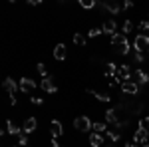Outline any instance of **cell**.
<instances>
[{
    "mask_svg": "<svg viewBox=\"0 0 149 147\" xmlns=\"http://www.w3.org/2000/svg\"><path fill=\"white\" fill-rule=\"evenodd\" d=\"M111 46H113L119 54H123V56L129 54V42H127V38L121 34V32H117V34L111 36Z\"/></svg>",
    "mask_w": 149,
    "mask_h": 147,
    "instance_id": "obj_1",
    "label": "cell"
},
{
    "mask_svg": "<svg viewBox=\"0 0 149 147\" xmlns=\"http://www.w3.org/2000/svg\"><path fill=\"white\" fill-rule=\"evenodd\" d=\"M149 141V135H147V129H143V127H139L137 131H135V135H133V143L139 147H143L145 143Z\"/></svg>",
    "mask_w": 149,
    "mask_h": 147,
    "instance_id": "obj_2",
    "label": "cell"
},
{
    "mask_svg": "<svg viewBox=\"0 0 149 147\" xmlns=\"http://www.w3.org/2000/svg\"><path fill=\"white\" fill-rule=\"evenodd\" d=\"M113 78H117L121 84H123V82H131V70L123 64V66H119V68H117V72H115Z\"/></svg>",
    "mask_w": 149,
    "mask_h": 147,
    "instance_id": "obj_3",
    "label": "cell"
},
{
    "mask_svg": "<svg viewBox=\"0 0 149 147\" xmlns=\"http://www.w3.org/2000/svg\"><path fill=\"white\" fill-rule=\"evenodd\" d=\"M74 127H76L78 131H88V129L92 127V121H90L86 115H80V117L74 119Z\"/></svg>",
    "mask_w": 149,
    "mask_h": 147,
    "instance_id": "obj_4",
    "label": "cell"
},
{
    "mask_svg": "<svg viewBox=\"0 0 149 147\" xmlns=\"http://www.w3.org/2000/svg\"><path fill=\"white\" fill-rule=\"evenodd\" d=\"M133 48H135V52H145V50H149V36H137L135 42H133Z\"/></svg>",
    "mask_w": 149,
    "mask_h": 147,
    "instance_id": "obj_5",
    "label": "cell"
},
{
    "mask_svg": "<svg viewBox=\"0 0 149 147\" xmlns=\"http://www.w3.org/2000/svg\"><path fill=\"white\" fill-rule=\"evenodd\" d=\"M119 88H121V91H123V93H131V95L139 93V90H141V88H139L135 82H123Z\"/></svg>",
    "mask_w": 149,
    "mask_h": 147,
    "instance_id": "obj_6",
    "label": "cell"
},
{
    "mask_svg": "<svg viewBox=\"0 0 149 147\" xmlns=\"http://www.w3.org/2000/svg\"><path fill=\"white\" fill-rule=\"evenodd\" d=\"M40 88H42L44 91H48V93H54V91L58 90V86L54 84V78H52V76H48V78H44V79H42Z\"/></svg>",
    "mask_w": 149,
    "mask_h": 147,
    "instance_id": "obj_7",
    "label": "cell"
},
{
    "mask_svg": "<svg viewBox=\"0 0 149 147\" xmlns=\"http://www.w3.org/2000/svg\"><path fill=\"white\" fill-rule=\"evenodd\" d=\"M2 86H4V90L8 91V95H16V91H18V88H20L12 78H6L4 82H2Z\"/></svg>",
    "mask_w": 149,
    "mask_h": 147,
    "instance_id": "obj_8",
    "label": "cell"
},
{
    "mask_svg": "<svg viewBox=\"0 0 149 147\" xmlns=\"http://www.w3.org/2000/svg\"><path fill=\"white\" fill-rule=\"evenodd\" d=\"M50 133H52L54 139H58V137L64 133V127H62V123H60L58 119H52V121H50Z\"/></svg>",
    "mask_w": 149,
    "mask_h": 147,
    "instance_id": "obj_9",
    "label": "cell"
},
{
    "mask_svg": "<svg viewBox=\"0 0 149 147\" xmlns=\"http://www.w3.org/2000/svg\"><path fill=\"white\" fill-rule=\"evenodd\" d=\"M18 86H20V90H22V91L28 93V91H32L36 88V82H34V79H30V78H22L20 82H18Z\"/></svg>",
    "mask_w": 149,
    "mask_h": 147,
    "instance_id": "obj_10",
    "label": "cell"
},
{
    "mask_svg": "<svg viewBox=\"0 0 149 147\" xmlns=\"http://www.w3.org/2000/svg\"><path fill=\"white\" fill-rule=\"evenodd\" d=\"M115 30H117V24H115L113 20H105V22H103V26H102V32H103V34L113 36V34H117Z\"/></svg>",
    "mask_w": 149,
    "mask_h": 147,
    "instance_id": "obj_11",
    "label": "cell"
},
{
    "mask_svg": "<svg viewBox=\"0 0 149 147\" xmlns=\"http://www.w3.org/2000/svg\"><path fill=\"white\" fill-rule=\"evenodd\" d=\"M66 56H68L66 46H64V44H58L56 48H54V58H56L58 62H62V60H66Z\"/></svg>",
    "mask_w": 149,
    "mask_h": 147,
    "instance_id": "obj_12",
    "label": "cell"
},
{
    "mask_svg": "<svg viewBox=\"0 0 149 147\" xmlns=\"http://www.w3.org/2000/svg\"><path fill=\"white\" fill-rule=\"evenodd\" d=\"M36 125H38L36 117H28V119L24 121V125H22V131L24 133H32V131L36 129Z\"/></svg>",
    "mask_w": 149,
    "mask_h": 147,
    "instance_id": "obj_13",
    "label": "cell"
},
{
    "mask_svg": "<svg viewBox=\"0 0 149 147\" xmlns=\"http://www.w3.org/2000/svg\"><path fill=\"white\" fill-rule=\"evenodd\" d=\"M102 143H103L102 133H95V131H92V133H90V145H92V147H100Z\"/></svg>",
    "mask_w": 149,
    "mask_h": 147,
    "instance_id": "obj_14",
    "label": "cell"
},
{
    "mask_svg": "<svg viewBox=\"0 0 149 147\" xmlns=\"http://www.w3.org/2000/svg\"><path fill=\"white\" fill-rule=\"evenodd\" d=\"M133 76H135V79L139 82V86H145V84L149 82V76L145 74V72H143V70H137V72H135Z\"/></svg>",
    "mask_w": 149,
    "mask_h": 147,
    "instance_id": "obj_15",
    "label": "cell"
},
{
    "mask_svg": "<svg viewBox=\"0 0 149 147\" xmlns=\"http://www.w3.org/2000/svg\"><path fill=\"white\" fill-rule=\"evenodd\" d=\"M105 119H107L109 123L117 125L119 123V119H117V109H107V111H105Z\"/></svg>",
    "mask_w": 149,
    "mask_h": 147,
    "instance_id": "obj_16",
    "label": "cell"
},
{
    "mask_svg": "<svg viewBox=\"0 0 149 147\" xmlns=\"http://www.w3.org/2000/svg\"><path fill=\"white\" fill-rule=\"evenodd\" d=\"M88 93H90V95H93L95 100H100V102H109V100H111L107 93H100V91H95V90H88Z\"/></svg>",
    "mask_w": 149,
    "mask_h": 147,
    "instance_id": "obj_17",
    "label": "cell"
},
{
    "mask_svg": "<svg viewBox=\"0 0 149 147\" xmlns=\"http://www.w3.org/2000/svg\"><path fill=\"white\" fill-rule=\"evenodd\" d=\"M6 131H8V133H12V135H20V133H22V129H20V127H16L10 119L6 121Z\"/></svg>",
    "mask_w": 149,
    "mask_h": 147,
    "instance_id": "obj_18",
    "label": "cell"
},
{
    "mask_svg": "<svg viewBox=\"0 0 149 147\" xmlns=\"http://www.w3.org/2000/svg\"><path fill=\"white\" fill-rule=\"evenodd\" d=\"M102 6L105 8V10H109L111 14H117V12L121 10V6H119V4H113V2H103Z\"/></svg>",
    "mask_w": 149,
    "mask_h": 147,
    "instance_id": "obj_19",
    "label": "cell"
},
{
    "mask_svg": "<svg viewBox=\"0 0 149 147\" xmlns=\"http://www.w3.org/2000/svg\"><path fill=\"white\" fill-rule=\"evenodd\" d=\"M74 44H78V46H86V36L84 34H74Z\"/></svg>",
    "mask_w": 149,
    "mask_h": 147,
    "instance_id": "obj_20",
    "label": "cell"
},
{
    "mask_svg": "<svg viewBox=\"0 0 149 147\" xmlns=\"http://www.w3.org/2000/svg\"><path fill=\"white\" fill-rule=\"evenodd\" d=\"M115 72H117V68H115V64H107L105 66V76H109V78H113Z\"/></svg>",
    "mask_w": 149,
    "mask_h": 147,
    "instance_id": "obj_21",
    "label": "cell"
},
{
    "mask_svg": "<svg viewBox=\"0 0 149 147\" xmlns=\"http://www.w3.org/2000/svg\"><path fill=\"white\" fill-rule=\"evenodd\" d=\"M92 127H93L95 133H103V131H107V125H105V123H92Z\"/></svg>",
    "mask_w": 149,
    "mask_h": 147,
    "instance_id": "obj_22",
    "label": "cell"
},
{
    "mask_svg": "<svg viewBox=\"0 0 149 147\" xmlns=\"http://www.w3.org/2000/svg\"><path fill=\"white\" fill-rule=\"evenodd\" d=\"M18 145L20 147H28V137H26V133H20V135H18Z\"/></svg>",
    "mask_w": 149,
    "mask_h": 147,
    "instance_id": "obj_23",
    "label": "cell"
},
{
    "mask_svg": "<svg viewBox=\"0 0 149 147\" xmlns=\"http://www.w3.org/2000/svg\"><path fill=\"white\" fill-rule=\"evenodd\" d=\"M131 28H133L131 20H125V22H123V32H121V34H123V36H125V34H129V32H131Z\"/></svg>",
    "mask_w": 149,
    "mask_h": 147,
    "instance_id": "obj_24",
    "label": "cell"
},
{
    "mask_svg": "<svg viewBox=\"0 0 149 147\" xmlns=\"http://www.w3.org/2000/svg\"><path fill=\"white\" fill-rule=\"evenodd\" d=\"M107 139H109V141H117V139H119V131H109V129H107Z\"/></svg>",
    "mask_w": 149,
    "mask_h": 147,
    "instance_id": "obj_25",
    "label": "cell"
},
{
    "mask_svg": "<svg viewBox=\"0 0 149 147\" xmlns=\"http://www.w3.org/2000/svg\"><path fill=\"white\" fill-rule=\"evenodd\" d=\"M36 70H38V74H40V76L48 78V72H46V66H44V64H38V66H36Z\"/></svg>",
    "mask_w": 149,
    "mask_h": 147,
    "instance_id": "obj_26",
    "label": "cell"
},
{
    "mask_svg": "<svg viewBox=\"0 0 149 147\" xmlns=\"http://www.w3.org/2000/svg\"><path fill=\"white\" fill-rule=\"evenodd\" d=\"M100 34H103L102 28H92V30L88 32V36H90V38H95V36H100Z\"/></svg>",
    "mask_w": 149,
    "mask_h": 147,
    "instance_id": "obj_27",
    "label": "cell"
},
{
    "mask_svg": "<svg viewBox=\"0 0 149 147\" xmlns=\"http://www.w3.org/2000/svg\"><path fill=\"white\" fill-rule=\"evenodd\" d=\"M133 60H135L137 64H141V62L145 60V56H143V52H135V54H133Z\"/></svg>",
    "mask_w": 149,
    "mask_h": 147,
    "instance_id": "obj_28",
    "label": "cell"
},
{
    "mask_svg": "<svg viewBox=\"0 0 149 147\" xmlns=\"http://www.w3.org/2000/svg\"><path fill=\"white\" fill-rule=\"evenodd\" d=\"M80 4L84 6V8H93V6H95V2H93V0H81Z\"/></svg>",
    "mask_w": 149,
    "mask_h": 147,
    "instance_id": "obj_29",
    "label": "cell"
},
{
    "mask_svg": "<svg viewBox=\"0 0 149 147\" xmlns=\"http://www.w3.org/2000/svg\"><path fill=\"white\" fill-rule=\"evenodd\" d=\"M139 127H143V129H147V131H149V117H143V119L139 121Z\"/></svg>",
    "mask_w": 149,
    "mask_h": 147,
    "instance_id": "obj_30",
    "label": "cell"
},
{
    "mask_svg": "<svg viewBox=\"0 0 149 147\" xmlns=\"http://www.w3.org/2000/svg\"><path fill=\"white\" fill-rule=\"evenodd\" d=\"M30 102L34 103V105H40V103L44 102V100H42V98H30Z\"/></svg>",
    "mask_w": 149,
    "mask_h": 147,
    "instance_id": "obj_31",
    "label": "cell"
},
{
    "mask_svg": "<svg viewBox=\"0 0 149 147\" xmlns=\"http://www.w3.org/2000/svg\"><path fill=\"white\" fill-rule=\"evenodd\" d=\"M139 28H141V30H149V22H147V20H143V22L139 24Z\"/></svg>",
    "mask_w": 149,
    "mask_h": 147,
    "instance_id": "obj_32",
    "label": "cell"
},
{
    "mask_svg": "<svg viewBox=\"0 0 149 147\" xmlns=\"http://www.w3.org/2000/svg\"><path fill=\"white\" fill-rule=\"evenodd\" d=\"M50 147H60V143H58V139H52V141H50Z\"/></svg>",
    "mask_w": 149,
    "mask_h": 147,
    "instance_id": "obj_33",
    "label": "cell"
},
{
    "mask_svg": "<svg viewBox=\"0 0 149 147\" xmlns=\"http://www.w3.org/2000/svg\"><path fill=\"white\" fill-rule=\"evenodd\" d=\"M28 4H30V6H38L40 2H38V0H28Z\"/></svg>",
    "mask_w": 149,
    "mask_h": 147,
    "instance_id": "obj_34",
    "label": "cell"
},
{
    "mask_svg": "<svg viewBox=\"0 0 149 147\" xmlns=\"http://www.w3.org/2000/svg\"><path fill=\"white\" fill-rule=\"evenodd\" d=\"M131 6H133V2H129V0H127V2H123V8H131Z\"/></svg>",
    "mask_w": 149,
    "mask_h": 147,
    "instance_id": "obj_35",
    "label": "cell"
},
{
    "mask_svg": "<svg viewBox=\"0 0 149 147\" xmlns=\"http://www.w3.org/2000/svg\"><path fill=\"white\" fill-rule=\"evenodd\" d=\"M125 147H139V145H135V143H125Z\"/></svg>",
    "mask_w": 149,
    "mask_h": 147,
    "instance_id": "obj_36",
    "label": "cell"
},
{
    "mask_svg": "<svg viewBox=\"0 0 149 147\" xmlns=\"http://www.w3.org/2000/svg\"><path fill=\"white\" fill-rule=\"evenodd\" d=\"M143 147H149V143H145V145H143Z\"/></svg>",
    "mask_w": 149,
    "mask_h": 147,
    "instance_id": "obj_37",
    "label": "cell"
},
{
    "mask_svg": "<svg viewBox=\"0 0 149 147\" xmlns=\"http://www.w3.org/2000/svg\"><path fill=\"white\" fill-rule=\"evenodd\" d=\"M147 56H149V50H147Z\"/></svg>",
    "mask_w": 149,
    "mask_h": 147,
    "instance_id": "obj_38",
    "label": "cell"
}]
</instances>
